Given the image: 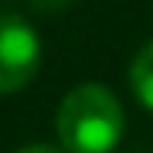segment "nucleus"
I'll return each mask as SVG.
<instances>
[{"mask_svg": "<svg viewBox=\"0 0 153 153\" xmlns=\"http://www.w3.org/2000/svg\"><path fill=\"white\" fill-rule=\"evenodd\" d=\"M56 130L65 153H111L124 134V108L104 85H75L62 98Z\"/></svg>", "mask_w": 153, "mask_h": 153, "instance_id": "1", "label": "nucleus"}, {"mask_svg": "<svg viewBox=\"0 0 153 153\" xmlns=\"http://www.w3.org/2000/svg\"><path fill=\"white\" fill-rule=\"evenodd\" d=\"M42 62L39 36L23 16L0 13V94L26 88Z\"/></svg>", "mask_w": 153, "mask_h": 153, "instance_id": "2", "label": "nucleus"}, {"mask_svg": "<svg viewBox=\"0 0 153 153\" xmlns=\"http://www.w3.org/2000/svg\"><path fill=\"white\" fill-rule=\"evenodd\" d=\"M130 88L137 94V101L147 111H153V39L130 62Z\"/></svg>", "mask_w": 153, "mask_h": 153, "instance_id": "3", "label": "nucleus"}, {"mask_svg": "<svg viewBox=\"0 0 153 153\" xmlns=\"http://www.w3.org/2000/svg\"><path fill=\"white\" fill-rule=\"evenodd\" d=\"M75 0H30L33 10H39V13H62V10H68Z\"/></svg>", "mask_w": 153, "mask_h": 153, "instance_id": "4", "label": "nucleus"}, {"mask_svg": "<svg viewBox=\"0 0 153 153\" xmlns=\"http://www.w3.org/2000/svg\"><path fill=\"white\" fill-rule=\"evenodd\" d=\"M16 153H65L59 147H49V143H30V147H20Z\"/></svg>", "mask_w": 153, "mask_h": 153, "instance_id": "5", "label": "nucleus"}]
</instances>
